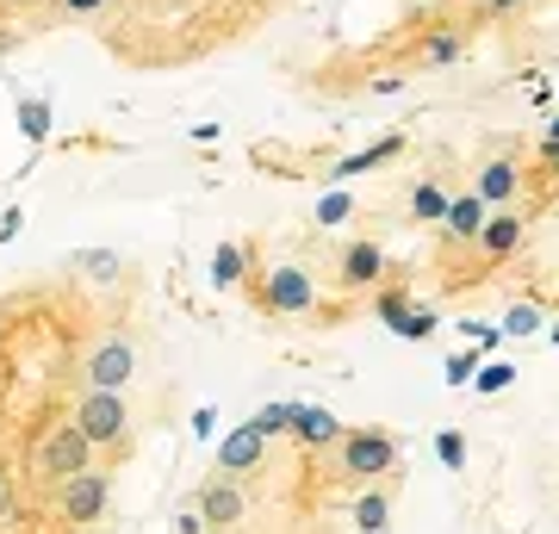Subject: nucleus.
<instances>
[{
    "instance_id": "obj_1",
    "label": "nucleus",
    "mask_w": 559,
    "mask_h": 534,
    "mask_svg": "<svg viewBox=\"0 0 559 534\" xmlns=\"http://www.w3.org/2000/svg\"><path fill=\"white\" fill-rule=\"evenodd\" d=\"M342 448V466L355 478H385V473H399V436H385V429H348V436L336 441Z\"/></svg>"
},
{
    "instance_id": "obj_2",
    "label": "nucleus",
    "mask_w": 559,
    "mask_h": 534,
    "mask_svg": "<svg viewBox=\"0 0 559 534\" xmlns=\"http://www.w3.org/2000/svg\"><path fill=\"white\" fill-rule=\"evenodd\" d=\"M124 423H131V411H124L119 392H81L75 429L87 436V448H112V441L124 436Z\"/></svg>"
},
{
    "instance_id": "obj_3",
    "label": "nucleus",
    "mask_w": 559,
    "mask_h": 534,
    "mask_svg": "<svg viewBox=\"0 0 559 534\" xmlns=\"http://www.w3.org/2000/svg\"><path fill=\"white\" fill-rule=\"evenodd\" d=\"M261 305L280 317H305V311H318V286H311V274L305 268H293V261H280L274 274L261 280Z\"/></svg>"
},
{
    "instance_id": "obj_4",
    "label": "nucleus",
    "mask_w": 559,
    "mask_h": 534,
    "mask_svg": "<svg viewBox=\"0 0 559 534\" xmlns=\"http://www.w3.org/2000/svg\"><path fill=\"white\" fill-rule=\"evenodd\" d=\"M138 373V348L124 336H112V342H100L94 355L81 360V379H87V392H119L124 379Z\"/></svg>"
},
{
    "instance_id": "obj_5",
    "label": "nucleus",
    "mask_w": 559,
    "mask_h": 534,
    "mask_svg": "<svg viewBox=\"0 0 559 534\" xmlns=\"http://www.w3.org/2000/svg\"><path fill=\"white\" fill-rule=\"evenodd\" d=\"M38 466L50 478H75V473H87V466H94V448H87V436H81L75 423H62V429H50V436H44Z\"/></svg>"
},
{
    "instance_id": "obj_6",
    "label": "nucleus",
    "mask_w": 559,
    "mask_h": 534,
    "mask_svg": "<svg viewBox=\"0 0 559 534\" xmlns=\"http://www.w3.org/2000/svg\"><path fill=\"white\" fill-rule=\"evenodd\" d=\"M106 497H112V478L94 473V466H87V473H75V478H62V515H69V522H81V529L106 515Z\"/></svg>"
},
{
    "instance_id": "obj_7",
    "label": "nucleus",
    "mask_w": 559,
    "mask_h": 534,
    "mask_svg": "<svg viewBox=\"0 0 559 534\" xmlns=\"http://www.w3.org/2000/svg\"><path fill=\"white\" fill-rule=\"evenodd\" d=\"M385 268H392V261H385V249L380 242H348V249H342V286H348V293H373V286H380L385 280Z\"/></svg>"
},
{
    "instance_id": "obj_8",
    "label": "nucleus",
    "mask_w": 559,
    "mask_h": 534,
    "mask_svg": "<svg viewBox=\"0 0 559 534\" xmlns=\"http://www.w3.org/2000/svg\"><path fill=\"white\" fill-rule=\"evenodd\" d=\"M522 230H528V224L516 218V212H485V224H479V249H485V261H510L522 249Z\"/></svg>"
},
{
    "instance_id": "obj_9",
    "label": "nucleus",
    "mask_w": 559,
    "mask_h": 534,
    "mask_svg": "<svg viewBox=\"0 0 559 534\" xmlns=\"http://www.w3.org/2000/svg\"><path fill=\"white\" fill-rule=\"evenodd\" d=\"M193 510L205 515V529H224V522H242V491H237V478H212V485H205L200 491V503H193Z\"/></svg>"
},
{
    "instance_id": "obj_10",
    "label": "nucleus",
    "mask_w": 559,
    "mask_h": 534,
    "mask_svg": "<svg viewBox=\"0 0 559 534\" xmlns=\"http://www.w3.org/2000/svg\"><path fill=\"white\" fill-rule=\"evenodd\" d=\"M286 436H299L305 448H330V441H342V416L323 411V404H299V416H293Z\"/></svg>"
},
{
    "instance_id": "obj_11",
    "label": "nucleus",
    "mask_w": 559,
    "mask_h": 534,
    "mask_svg": "<svg viewBox=\"0 0 559 534\" xmlns=\"http://www.w3.org/2000/svg\"><path fill=\"white\" fill-rule=\"evenodd\" d=\"M261 448H267V441H261L255 429H249V423H242V429H230V436L218 441V473H224V478L249 473V466L261 460Z\"/></svg>"
},
{
    "instance_id": "obj_12",
    "label": "nucleus",
    "mask_w": 559,
    "mask_h": 534,
    "mask_svg": "<svg viewBox=\"0 0 559 534\" xmlns=\"http://www.w3.org/2000/svg\"><path fill=\"white\" fill-rule=\"evenodd\" d=\"M473 199H479L485 212H503V205L516 199V168H510V162H485V168H479V187H473Z\"/></svg>"
},
{
    "instance_id": "obj_13",
    "label": "nucleus",
    "mask_w": 559,
    "mask_h": 534,
    "mask_svg": "<svg viewBox=\"0 0 559 534\" xmlns=\"http://www.w3.org/2000/svg\"><path fill=\"white\" fill-rule=\"evenodd\" d=\"M404 150V138L399 131H392V138H380V143H367V150H355V156H342L336 168H330V175L336 180H355V175H367V168H380V162H392Z\"/></svg>"
},
{
    "instance_id": "obj_14",
    "label": "nucleus",
    "mask_w": 559,
    "mask_h": 534,
    "mask_svg": "<svg viewBox=\"0 0 559 534\" xmlns=\"http://www.w3.org/2000/svg\"><path fill=\"white\" fill-rule=\"evenodd\" d=\"M479 224H485V205L473 193L448 199V218H441V230H448L454 242H473V237H479Z\"/></svg>"
},
{
    "instance_id": "obj_15",
    "label": "nucleus",
    "mask_w": 559,
    "mask_h": 534,
    "mask_svg": "<svg viewBox=\"0 0 559 534\" xmlns=\"http://www.w3.org/2000/svg\"><path fill=\"white\" fill-rule=\"evenodd\" d=\"M448 199H454V193H448L441 180H423L417 193H411V212H417V224H441V218H448Z\"/></svg>"
},
{
    "instance_id": "obj_16",
    "label": "nucleus",
    "mask_w": 559,
    "mask_h": 534,
    "mask_svg": "<svg viewBox=\"0 0 559 534\" xmlns=\"http://www.w3.org/2000/svg\"><path fill=\"white\" fill-rule=\"evenodd\" d=\"M436 323H441L436 305H411V311L399 317V330H392V336H404V342H429V336H436Z\"/></svg>"
},
{
    "instance_id": "obj_17",
    "label": "nucleus",
    "mask_w": 559,
    "mask_h": 534,
    "mask_svg": "<svg viewBox=\"0 0 559 534\" xmlns=\"http://www.w3.org/2000/svg\"><path fill=\"white\" fill-rule=\"evenodd\" d=\"M373 293H380V298H373V317H380L385 330H399V317L411 311V305H417V298L404 293V286H385V280H380V286H373Z\"/></svg>"
},
{
    "instance_id": "obj_18",
    "label": "nucleus",
    "mask_w": 559,
    "mask_h": 534,
    "mask_svg": "<svg viewBox=\"0 0 559 534\" xmlns=\"http://www.w3.org/2000/svg\"><path fill=\"white\" fill-rule=\"evenodd\" d=\"M69 268H75V274H87V280H119V256H112V249H75V256H69Z\"/></svg>"
},
{
    "instance_id": "obj_19",
    "label": "nucleus",
    "mask_w": 559,
    "mask_h": 534,
    "mask_svg": "<svg viewBox=\"0 0 559 534\" xmlns=\"http://www.w3.org/2000/svg\"><path fill=\"white\" fill-rule=\"evenodd\" d=\"M242 268H249V256H242L237 242H218V249H212V280H218L224 293L242 280Z\"/></svg>"
},
{
    "instance_id": "obj_20",
    "label": "nucleus",
    "mask_w": 559,
    "mask_h": 534,
    "mask_svg": "<svg viewBox=\"0 0 559 534\" xmlns=\"http://www.w3.org/2000/svg\"><path fill=\"white\" fill-rule=\"evenodd\" d=\"M293 416H299V404H261V411L249 416V429H255L261 441H267V436H286V429H293Z\"/></svg>"
},
{
    "instance_id": "obj_21",
    "label": "nucleus",
    "mask_w": 559,
    "mask_h": 534,
    "mask_svg": "<svg viewBox=\"0 0 559 534\" xmlns=\"http://www.w3.org/2000/svg\"><path fill=\"white\" fill-rule=\"evenodd\" d=\"M460 50H466V38H460V32H436V38L423 44V62H429V69H454Z\"/></svg>"
},
{
    "instance_id": "obj_22",
    "label": "nucleus",
    "mask_w": 559,
    "mask_h": 534,
    "mask_svg": "<svg viewBox=\"0 0 559 534\" xmlns=\"http://www.w3.org/2000/svg\"><path fill=\"white\" fill-rule=\"evenodd\" d=\"M510 379H516V367H510V360H479V367H473V379H466V385H479V392L491 397V392H503Z\"/></svg>"
},
{
    "instance_id": "obj_23",
    "label": "nucleus",
    "mask_w": 559,
    "mask_h": 534,
    "mask_svg": "<svg viewBox=\"0 0 559 534\" xmlns=\"http://www.w3.org/2000/svg\"><path fill=\"white\" fill-rule=\"evenodd\" d=\"M355 522H360V534H385V522H392V497H360V510H355Z\"/></svg>"
},
{
    "instance_id": "obj_24",
    "label": "nucleus",
    "mask_w": 559,
    "mask_h": 534,
    "mask_svg": "<svg viewBox=\"0 0 559 534\" xmlns=\"http://www.w3.org/2000/svg\"><path fill=\"white\" fill-rule=\"evenodd\" d=\"M20 131H25L32 143H44V138H50V106H44V99H32V94L20 99Z\"/></svg>"
},
{
    "instance_id": "obj_25",
    "label": "nucleus",
    "mask_w": 559,
    "mask_h": 534,
    "mask_svg": "<svg viewBox=\"0 0 559 534\" xmlns=\"http://www.w3.org/2000/svg\"><path fill=\"white\" fill-rule=\"evenodd\" d=\"M535 330H547V311L540 305H516V311L503 317V336H535Z\"/></svg>"
},
{
    "instance_id": "obj_26",
    "label": "nucleus",
    "mask_w": 559,
    "mask_h": 534,
    "mask_svg": "<svg viewBox=\"0 0 559 534\" xmlns=\"http://www.w3.org/2000/svg\"><path fill=\"white\" fill-rule=\"evenodd\" d=\"M436 454H441V466H448V473H460V466H466V436H460V429H441Z\"/></svg>"
},
{
    "instance_id": "obj_27",
    "label": "nucleus",
    "mask_w": 559,
    "mask_h": 534,
    "mask_svg": "<svg viewBox=\"0 0 559 534\" xmlns=\"http://www.w3.org/2000/svg\"><path fill=\"white\" fill-rule=\"evenodd\" d=\"M342 218H355V199L348 193H323L318 199V224H342Z\"/></svg>"
},
{
    "instance_id": "obj_28",
    "label": "nucleus",
    "mask_w": 559,
    "mask_h": 534,
    "mask_svg": "<svg viewBox=\"0 0 559 534\" xmlns=\"http://www.w3.org/2000/svg\"><path fill=\"white\" fill-rule=\"evenodd\" d=\"M473 367H479V355H454V360H448V385H466Z\"/></svg>"
},
{
    "instance_id": "obj_29",
    "label": "nucleus",
    "mask_w": 559,
    "mask_h": 534,
    "mask_svg": "<svg viewBox=\"0 0 559 534\" xmlns=\"http://www.w3.org/2000/svg\"><path fill=\"white\" fill-rule=\"evenodd\" d=\"M540 162H547V168H554V162H559V138H554V119L540 124Z\"/></svg>"
},
{
    "instance_id": "obj_30",
    "label": "nucleus",
    "mask_w": 559,
    "mask_h": 534,
    "mask_svg": "<svg viewBox=\"0 0 559 534\" xmlns=\"http://www.w3.org/2000/svg\"><path fill=\"white\" fill-rule=\"evenodd\" d=\"M466 336L479 342V348H498V342H503V330H491V323H466Z\"/></svg>"
},
{
    "instance_id": "obj_31",
    "label": "nucleus",
    "mask_w": 559,
    "mask_h": 534,
    "mask_svg": "<svg viewBox=\"0 0 559 534\" xmlns=\"http://www.w3.org/2000/svg\"><path fill=\"white\" fill-rule=\"evenodd\" d=\"M175 534H205V515L200 510H187V515H180V529Z\"/></svg>"
},
{
    "instance_id": "obj_32",
    "label": "nucleus",
    "mask_w": 559,
    "mask_h": 534,
    "mask_svg": "<svg viewBox=\"0 0 559 534\" xmlns=\"http://www.w3.org/2000/svg\"><path fill=\"white\" fill-rule=\"evenodd\" d=\"M20 218H25V212H7V218H0V242H13V237H20Z\"/></svg>"
},
{
    "instance_id": "obj_33",
    "label": "nucleus",
    "mask_w": 559,
    "mask_h": 534,
    "mask_svg": "<svg viewBox=\"0 0 559 534\" xmlns=\"http://www.w3.org/2000/svg\"><path fill=\"white\" fill-rule=\"evenodd\" d=\"M106 0H62V13H100Z\"/></svg>"
},
{
    "instance_id": "obj_34",
    "label": "nucleus",
    "mask_w": 559,
    "mask_h": 534,
    "mask_svg": "<svg viewBox=\"0 0 559 534\" xmlns=\"http://www.w3.org/2000/svg\"><path fill=\"white\" fill-rule=\"evenodd\" d=\"M522 0H485V13H516Z\"/></svg>"
},
{
    "instance_id": "obj_35",
    "label": "nucleus",
    "mask_w": 559,
    "mask_h": 534,
    "mask_svg": "<svg viewBox=\"0 0 559 534\" xmlns=\"http://www.w3.org/2000/svg\"><path fill=\"white\" fill-rule=\"evenodd\" d=\"M0 510H7V485H0Z\"/></svg>"
},
{
    "instance_id": "obj_36",
    "label": "nucleus",
    "mask_w": 559,
    "mask_h": 534,
    "mask_svg": "<svg viewBox=\"0 0 559 534\" xmlns=\"http://www.w3.org/2000/svg\"><path fill=\"white\" fill-rule=\"evenodd\" d=\"M411 7H423V0H411Z\"/></svg>"
}]
</instances>
